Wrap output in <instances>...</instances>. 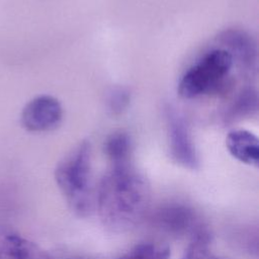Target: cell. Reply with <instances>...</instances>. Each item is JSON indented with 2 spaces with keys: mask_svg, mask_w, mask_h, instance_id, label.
<instances>
[{
  "mask_svg": "<svg viewBox=\"0 0 259 259\" xmlns=\"http://www.w3.org/2000/svg\"><path fill=\"white\" fill-rule=\"evenodd\" d=\"M65 259H86V258H82V257H69V258H65Z\"/></svg>",
  "mask_w": 259,
  "mask_h": 259,
  "instance_id": "9a60e30c",
  "label": "cell"
},
{
  "mask_svg": "<svg viewBox=\"0 0 259 259\" xmlns=\"http://www.w3.org/2000/svg\"><path fill=\"white\" fill-rule=\"evenodd\" d=\"M233 64L234 60L226 49L208 52L182 76L178 84L179 95L190 99L218 89Z\"/></svg>",
  "mask_w": 259,
  "mask_h": 259,
  "instance_id": "3957f363",
  "label": "cell"
},
{
  "mask_svg": "<svg viewBox=\"0 0 259 259\" xmlns=\"http://www.w3.org/2000/svg\"><path fill=\"white\" fill-rule=\"evenodd\" d=\"M128 102V95L125 91L122 89H118L117 91H114L113 94L111 95L109 99L110 103V109L115 111L120 112L127 104Z\"/></svg>",
  "mask_w": 259,
  "mask_h": 259,
  "instance_id": "5bb4252c",
  "label": "cell"
},
{
  "mask_svg": "<svg viewBox=\"0 0 259 259\" xmlns=\"http://www.w3.org/2000/svg\"><path fill=\"white\" fill-rule=\"evenodd\" d=\"M150 204V184L132 163L111 166L96 188L95 210L103 227L113 233H125L137 227Z\"/></svg>",
  "mask_w": 259,
  "mask_h": 259,
  "instance_id": "6da1fadb",
  "label": "cell"
},
{
  "mask_svg": "<svg viewBox=\"0 0 259 259\" xmlns=\"http://www.w3.org/2000/svg\"><path fill=\"white\" fill-rule=\"evenodd\" d=\"M258 108L257 91L253 88L244 89L237 99L234 101L230 110L228 111L227 120H236L244 116L250 115Z\"/></svg>",
  "mask_w": 259,
  "mask_h": 259,
  "instance_id": "4fadbf2b",
  "label": "cell"
},
{
  "mask_svg": "<svg viewBox=\"0 0 259 259\" xmlns=\"http://www.w3.org/2000/svg\"><path fill=\"white\" fill-rule=\"evenodd\" d=\"M226 146L229 153L238 161L258 167L259 165V141L258 138L246 130H234L226 138Z\"/></svg>",
  "mask_w": 259,
  "mask_h": 259,
  "instance_id": "9c48e42d",
  "label": "cell"
},
{
  "mask_svg": "<svg viewBox=\"0 0 259 259\" xmlns=\"http://www.w3.org/2000/svg\"><path fill=\"white\" fill-rule=\"evenodd\" d=\"M0 259H53L37 244L6 227H0Z\"/></svg>",
  "mask_w": 259,
  "mask_h": 259,
  "instance_id": "8992f818",
  "label": "cell"
},
{
  "mask_svg": "<svg viewBox=\"0 0 259 259\" xmlns=\"http://www.w3.org/2000/svg\"><path fill=\"white\" fill-rule=\"evenodd\" d=\"M132 150L131 137L121 131L111 134L104 143V152L111 166L131 164Z\"/></svg>",
  "mask_w": 259,
  "mask_h": 259,
  "instance_id": "30bf717a",
  "label": "cell"
},
{
  "mask_svg": "<svg viewBox=\"0 0 259 259\" xmlns=\"http://www.w3.org/2000/svg\"><path fill=\"white\" fill-rule=\"evenodd\" d=\"M156 224L168 233L175 235L190 234L202 226L197 222L195 212L183 204H170L160 208L155 217Z\"/></svg>",
  "mask_w": 259,
  "mask_h": 259,
  "instance_id": "52a82bcc",
  "label": "cell"
},
{
  "mask_svg": "<svg viewBox=\"0 0 259 259\" xmlns=\"http://www.w3.org/2000/svg\"><path fill=\"white\" fill-rule=\"evenodd\" d=\"M62 116L63 109L59 100L50 95H40L24 106L20 119L25 130L39 133L58 126Z\"/></svg>",
  "mask_w": 259,
  "mask_h": 259,
  "instance_id": "5b68a950",
  "label": "cell"
},
{
  "mask_svg": "<svg viewBox=\"0 0 259 259\" xmlns=\"http://www.w3.org/2000/svg\"><path fill=\"white\" fill-rule=\"evenodd\" d=\"M55 180L76 217L87 218L93 213L96 189L92 184L91 146L88 142L79 143L58 163Z\"/></svg>",
  "mask_w": 259,
  "mask_h": 259,
  "instance_id": "7a4b0ae2",
  "label": "cell"
},
{
  "mask_svg": "<svg viewBox=\"0 0 259 259\" xmlns=\"http://www.w3.org/2000/svg\"><path fill=\"white\" fill-rule=\"evenodd\" d=\"M210 236L202 227L191 236V241L180 259H221L209 249Z\"/></svg>",
  "mask_w": 259,
  "mask_h": 259,
  "instance_id": "7c38bea8",
  "label": "cell"
},
{
  "mask_svg": "<svg viewBox=\"0 0 259 259\" xmlns=\"http://www.w3.org/2000/svg\"><path fill=\"white\" fill-rule=\"evenodd\" d=\"M219 41L226 46L233 60H238L241 68L251 72L256 68L257 64V49L253 38L245 31L238 29H229L224 31Z\"/></svg>",
  "mask_w": 259,
  "mask_h": 259,
  "instance_id": "ba28073f",
  "label": "cell"
},
{
  "mask_svg": "<svg viewBox=\"0 0 259 259\" xmlns=\"http://www.w3.org/2000/svg\"><path fill=\"white\" fill-rule=\"evenodd\" d=\"M169 150L172 159L180 166L194 170L199 166V159L188 126L175 110L167 109Z\"/></svg>",
  "mask_w": 259,
  "mask_h": 259,
  "instance_id": "277c9868",
  "label": "cell"
},
{
  "mask_svg": "<svg viewBox=\"0 0 259 259\" xmlns=\"http://www.w3.org/2000/svg\"><path fill=\"white\" fill-rule=\"evenodd\" d=\"M167 245L157 242H142L131 247L115 259H170Z\"/></svg>",
  "mask_w": 259,
  "mask_h": 259,
  "instance_id": "8fae6325",
  "label": "cell"
}]
</instances>
